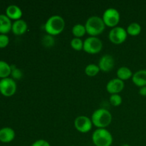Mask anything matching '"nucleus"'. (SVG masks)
<instances>
[{
  "mask_svg": "<svg viewBox=\"0 0 146 146\" xmlns=\"http://www.w3.org/2000/svg\"><path fill=\"white\" fill-rule=\"evenodd\" d=\"M65 27V21L64 18L59 15H54L50 17L46 21L44 29L47 34L56 36L61 34Z\"/></svg>",
  "mask_w": 146,
  "mask_h": 146,
  "instance_id": "nucleus-1",
  "label": "nucleus"
},
{
  "mask_svg": "<svg viewBox=\"0 0 146 146\" xmlns=\"http://www.w3.org/2000/svg\"><path fill=\"white\" fill-rule=\"evenodd\" d=\"M91 119L93 125L98 128H106L112 121V115L107 109L98 108L93 113Z\"/></svg>",
  "mask_w": 146,
  "mask_h": 146,
  "instance_id": "nucleus-2",
  "label": "nucleus"
},
{
  "mask_svg": "<svg viewBox=\"0 0 146 146\" xmlns=\"http://www.w3.org/2000/svg\"><path fill=\"white\" fill-rule=\"evenodd\" d=\"M86 33L90 36H96L100 35L105 30L106 25L102 17L98 16H92L86 20L85 23Z\"/></svg>",
  "mask_w": 146,
  "mask_h": 146,
  "instance_id": "nucleus-3",
  "label": "nucleus"
},
{
  "mask_svg": "<svg viewBox=\"0 0 146 146\" xmlns=\"http://www.w3.org/2000/svg\"><path fill=\"white\" fill-rule=\"evenodd\" d=\"M113 141L112 134L106 128H98L92 134V141L96 146H111Z\"/></svg>",
  "mask_w": 146,
  "mask_h": 146,
  "instance_id": "nucleus-4",
  "label": "nucleus"
},
{
  "mask_svg": "<svg viewBox=\"0 0 146 146\" xmlns=\"http://www.w3.org/2000/svg\"><path fill=\"white\" fill-rule=\"evenodd\" d=\"M103 48V43L96 36H89L84 41V50L89 54H96L101 52Z\"/></svg>",
  "mask_w": 146,
  "mask_h": 146,
  "instance_id": "nucleus-5",
  "label": "nucleus"
},
{
  "mask_svg": "<svg viewBox=\"0 0 146 146\" xmlns=\"http://www.w3.org/2000/svg\"><path fill=\"white\" fill-rule=\"evenodd\" d=\"M121 16L119 11L114 8H108L103 14L102 19L106 26L108 27H116L120 21Z\"/></svg>",
  "mask_w": 146,
  "mask_h": 146,
  "instance_id": "nucleus-6",
  "label": "nucleus"
},
{
  "mask_svg": "<svg viewBox=\"0 0 146 146\" xmlns=\"http://www.w3.org/2000/svg\"><path fill=\"white\" fill-rule=\"evenodd\" d=\"M17 88V83L13 78L8 77L0 80V94L4 96H12L15 94Z\"/></svg>",
  "mask_w": 146,
  "mask_h": 146,
  "instance_id": "nucleus-7",
  "label": "nucleus"
},
{
  "mask_svg": "<svg viewBox=\"0 0 146 146\" xmlns=\"http://www.w3.org/2000/svg\"><path fill=\"white\" fill-rule=\"evenodd\" d=\"M128 34L123 27H115L113 28L108 34L110 41L114 44H123L126 40Z\"/></svg>",
  "mask_w": 146,
  "mask_h": 146,
  "instance_id": "nucleus-8",
  "label": "nucleus"
},
{
  "mask_svg": "<svg viewBox=\"0 0 146 146\" xmlns=\"http://www.w3.org/2000/svg\"><path fill=\"white\" fill-rule=\"evenodd\" d=\"M74 126L76 129L82 133H87L92 129L93 123L91 118L85 115L78 116L74 121Z\"/></svg>",
  "mask_w": 146,
  "mask_h": 146,
  "instance_id": "nucleus-9",
  "label": "nucleus"
},
{
  "mask_svg": "<svg viewBox=\"0 0 146 146\" xmlns=\"http://www.w3.org/2000/svg\"><path fill=\"white\" fill-rule=\"evenodd\" d=\"M98 66L101 71L109 72L115 66V60L110 54H105L100 58Z\"/></svg>",
  "mask_w": 146,
  "mask_h": 146,
  "instance_id": "nucleus-10",
  "label": "nucleus"
},
{
  "mask_svg": "<svg viewBox=\"0 0 146 146\" xmlns=\"http://www.w3.org/2000/svg\"><path fill=\"white\" fill-rule=\"evenodd\" d=\"M125 84L124 81H121L118 78L110 80L106 85V90L109 94H118L123 90Z\"/></svg>",
  "mask_w": 146,
  "mask_h": 146,
  "instance_id": "nucleus-11",
  "label": "nucleus"
},
{
  "mask_svg": "<svg viewBox=\"0 0 146 146\" xmlns=\"http://www.w3.org/2000/svg\"><path fill=\"white\" fill-rule=\"evenodd\" d=\"M23 15L22 11L18 6L15 4H11L7 7L6 9V16L11 20H17L21 19Z\"/></svg>",
  "mask_w": 146,
  "mask_h": 146,
  "instance_id": "nucleus-12",
  "label": "nucleus"
},
{
  "mask_svg": "<svg viewBox=\"0 0 146 146\" xmlns=\"http://www.w3.org/2000/svg\"><path fill=\"white\" fill-rule=\"evenodd\" d=\"M15 131L9 127H4L0 129V142L9 143L14 141L15 138Z\"/></svg>",
  "mask_w": 146,
  "mask_h": 146,
  "instance_id": "nucleus-13",
  "label": "nucleus"
},
{
  "mask_svg": "<svg viewBox=\"0 0 146 146\" xmlns=\"http://www.w3.org/2000/svg\"><path fill=\"white\" fill-rule=\"evenodd\" d=\"M28 29L27 23L24 20L19 19L12 23L11 31L16 36H21L25 34Z\"/></svg>",
  "mask_w": 146,
  "mask_h": 146,
  "instance_id": "nucleus-14",
  "label": "nucleus"
},
{
  "mask_svg": "<svg viewBox=\"0 0 146 146\" xmlns=\"http://www.w3.org/2000/svg\"><path fill=\"white\" fill-rule=\"evenodd\" d=\"M133 83L138 87L146 86V70L142 69L133 74Z\"/></svg>",
  "mask_w": 146,
  "mask_h": 146,
  "instance_id": "nucleus-15",
  "label": "nucleus"
},
{
  "mask_svg": "<svg viewBox=\"0 0 146 146\" xmlns=\"http://www.w3.org/2000/svg\"><path fill=\"white\" fill-rule=\"evenodd\" d=\"M11 20L6 14H0V34H7L11 31Z\"/></svg>",
  "mask_w": 146,
  "mask_h": 146,
  "instance_id": "nucleus-16",
  "label": "nucleus"
},
{
  "mask_svg": "<svg viewBox=\"0 0 146 146\" xmlns=\"http://www.w3.org/2000/svg\"><path fill=\"white\" fill-rule=\"evenodd\" d=\"M133 72L129 68L126 66H121L117 70L116 75L117 78L121 79V81H124L126 80L130 79L133 76Z\"/></svg>",
  "mask_w": 146,
  "mask_h": 146,
  "instance_id": "nucleus-17",
  "label": "nucleus"
},
{
  "mask_svg": "<svg viewBox=\"0 0 146 146\" xmlns=\"http://www.w3.org/2000/svg\"><path fill=\"white\" fill-rule=\"evenodd\" d=\"M11 65L4 61L0 60V78H8L11 75Z\"/></svg>",
  "mask_w": 146,
  "mask_h": 146,
  "instance_id": "nucleus-18",
  "label": "nucleus"
},
{
  "mask_svg": "<svg viewBox=\"0 0 146 146\" xmlns=\"http://www.w3.org/2000/svg\"><path fill=\"white\" fill-rule=\"evenodd\" d=\"M142 31L141 26L137 22H133L128 26L126 29L127 34L132 36H136L141 34Z\"/></svg>",
  "mask_w": 146,
  "mask_h": 146,
  "instance_id": "nucleus-19",
  "label": "nucleus"
},
{
  "mask_svg": "<svg viewBox=\"0 0 146 146\" xmlns=\"http://www.w3.org/2000/svg\"><path fill=\"white\" fill-rule=\"evenodd\" d=\"M86 33L85 26L81 24H77L73 27L72 34L75 36V38H81L84 36Z\"/></svg>",
  "mask_w": 146,
  "mask_h": 146,
  "instance_id": "nucleus-20",
  "label": "nucleus"
},
{
  "mask_svg": "<svg viewBox=\"0 0 146 146\" xmlns=\"http://www.w3.org/2000/svg\"><path fill=\"white\" fill-rule=\"evenodd\" d=\"M100 71L101 70H100L98 66L94 64H88L85 68V74L90 77L96 76L99 73Z\"/></svg>",
  "mask_w": 146,
  "mask_h": 146,
  "instance_id": "nucleus-21",
  "label": "nucleus"
},
{
  "mask_svg": "<svg viewBox=\"0 0 146 146\" xmlns=\"http://www.w3.org/2000/svg\"><path fill=\"white\" fill-rule=\"evenodd\" d=\"M71 46L76 51H81L84 48V41L80 38H74L71 41Z\"/></svg>",
  "mask_w": 146,
  "mask_h": 146,
  "instance_id": "nucleus-22",
  "label": "nucleus"
},
{
  "mask_svg": "<svg viewBox=\"0 0 146 146\" xmlns=\"http://www.w3.org/2000/svg\"><path fill=\"white\" fill-rule=\"evenodd\" d=\"M11 78H13L14 80H19L22 78L23 73L19 68H17V67L14 65H11Z\"/></svg>",
  "mask_w": 146,
  "mask_h": 146,
  "instance_id": "nucleus-23",
  "label": "nucleus"
},
{
  "mask_svg": "<svg viewBox=\"0 0 146 146\" xmlns=\"http://www.w3.org/2000/svg\"><path fill=\"white\" fill-rule=\"evenodd\" d=\"M42 44L46 47L53 46L54 45V44H55L54 36L51 35H49V34L45 35L42 38Z\"/></svg>",
  "mask_w": 146,
  "mask_h": 146,
  "instance_id": "nucleus-24",
  "label": "nucleus"
},
{
  "mask_svg": "<svg viewBox=\"0 0 146 146\" xmlns=\"http://www.w3.org/2000/svg\"><path fill=\"white\" fill-rule=\"evenodd\" d=\"M122 98L119 94H112L109 98L111 104L113 106H119L122 104Z\"/></svg>",
  "mask_w": 146,
  "mask_h": 146,
  "instance_id": "nucleus-25",
  "label": "nucleus"
},
{
  "mask_svg": "<svg viewBox=\"0 0 146 146\" xmlns=\"http://www.w3.org/2000/svg\"><path fill=\"white\" fill-rule=\"evenodd\" d=\"M9 38L7 34H0V48H4L8 46Z\"/></svg>",
  "mask_w": 146,
  "mask_h": 146,
  "instance_id": "nucleus-26",
  "label": "nucleus"
},
{
  "mask_svg": "<svg viewBox=\"0 0 146 146\" xmlns=\"http://www.w3.org/2000/svg\"><path fill=\"white\" fill-rule=\"evenodd\" d=\"M31 146H51V145H50L49 143L47 141H46V140L40 139L37 140L35 142L33 143Z\"/></svg>",
  "mask_w": 146,
  "mask_h": 146,
  "instance_id": "nucleus-27",
  "label": "nucleus"
},
{
  "mask_svg": "<svg viewBox=\"0 0 146 146\" xmlns=\"http://www.w3.org/2000/svg\"><path fill=\"white\" fill-rule=\"evenodd\" d=\"M139 94L142 96H146V86H143L140 88Z\"/></svg>",
  "mask_w": 146,
  "mask_h": 146,
  "instance_id": "nucleus-28",
  "label": "nucleus"
},
{
  "mask_svg": "<svg viewBox=\"0 0 146 146\" xmlns=\"http://www.w3.org/2000/svg\"><path fill=\"white\" fill-rule=\"evenodd\" d=\"M121 146H130L128 144H123V145H122Z\"/></svg>",
  "mask_w": 146,
  "mask_h": 146,
  "instance_id": "nucleus-29",
  "label": "nucleus"
},
{
  "mask_svg": "<svg viewBox=\"0 0 146 146\" xmlns=\"http://www.w3.org/2000/svg\"><path fill=\"white\" fill-rule=\"evenodd\" d=\"M71 146H75V145H71Z\"/></svg>",
  "mask_w": 146,
  "mask_h": 146,
  "instance_id": "nucleus-30",
  "label": "nucleus"
}]
</instances>
